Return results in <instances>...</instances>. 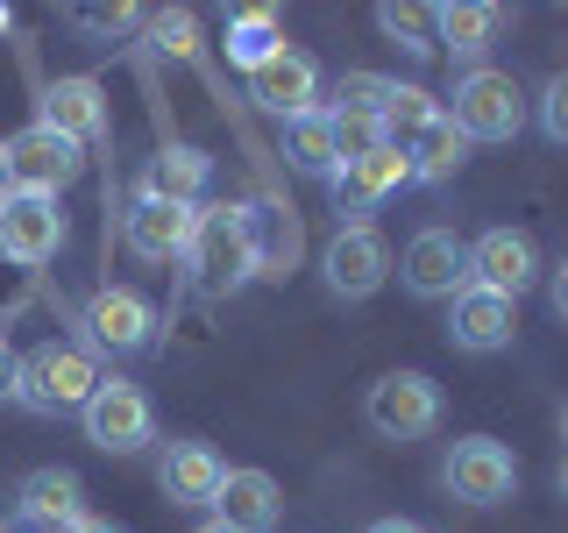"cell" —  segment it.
I'll list each match as a JSON object with an SVG mask.
<instances>
[{
	"instance_id": "ab89813d",
	"label": "cell",
	"mask_w": 568,
	"mask_h": 533,
	"mask_svg": "<svg viewBox=\"0 0 568 533\" xmlns=\"http://www.w3.org/2000/svg\"><path fill=\"white\" fill-rule=\"evenodd\" d=\"M561 497H568V462H561Z\"/></svg>"
},
{
	"instance_id": "5b68a950",
	"label": "cell",
	"mask_w": 568,
	"mask_h": 533,
	"mask_svg": "<svg viewBox=\"0 0 568 533\" xmlns=\"http://www.w3.org/2000/svg\"><path fill=\"white\" fill-rule=\"evenodd\" d=\"M363 420L384 441H426L440 426V384L426 370H384L363 399Z\"/></svg>"
},
{
	"instance_id": "8fae6325",
	"label": "cell",
	"mask_w": 568,
	"mask_h": 533,
	"mask_svg": "<svg viewBox=\"0 0 568 533\" xmlns=\"http://www.w3.org/2000/svg\"><path fill=\"white\" fill-rule=\"evenodd\" d=\"M320 278H327L334 299H369V292H384V278H390V249H384V235H377L369 221L334 228L327 257H320Z\"/></svg>"
},
{
	"instance_id": "e0dca14e",
	"label": "cell",
	"mask_w": 568,
	"mask_h": 533,
	"mask_svg": "<svg viewBox=\"0 0 568 533\" xmlns=\"http://www.w3.org/2000/svg\"><path fill=\"white\" fill-rule=\"evenodd\" d=\"M14 512H22V526L36 533H71L85 520V484H79V470H29L22 476V491H14Z\"/></svg>"
},
{
	"instance_id": "d6986e66",
	"label": "cell",
	"mask_w": 568,
	"mask_h": 533,
	"mask_svg": "<svg viewBox=\"0 0 568 533\" xmlns=\"http://www.w3.org/2000/svg\"><path fill=\"white\" fill-rule=\"evenodd\" d=\"M36 121H43V129H58V135H71L79 150H85V142H100V135H106V100H100V79L71 71V79L43 86V107H36Z\"/></svg>"
},
{
	"instance_id": "52a82bcc",
	"label": "cell",
	"mask_w": 568,
	"mask_h": 533,
	"mask_svg": "<svg viewBox=\"0 0 568 533\" xmlns=\"http://www.w3.org/2000/svg\"><path fill=\"white\" fill-rule=\"evenodd\" d=\"M440 484H448L462 505H505V497L519 491V455L490 434H462L448 449V462H440Z\"/></svg>"
},
{
	"instance_id": "74e56055",
	"label": "cell",
	"mask_w": 568,
	"mask_h": 533,
	"mask_svg": "<svg viewBox=\"0 0 568 533\" xmlns=\"http://www.w3.org/2000/svg\"><path fill=\"white\" fill-rule=\"evenodd\" d=\"M8 192H14L8 185V135H0V200H8Z\"/></svg>"
},
{
	"instance_id": "8d00e7d4",
	"label": "cell",
	"mask_w": 568,
	"mask_h": 533,
	"mask_svg": "<svg viewBox=\"0 0 568 533\" xmlns=\"http://www.w3.org/2000/svg\"><path fill=\"white\" fill-rule=\"evenodd\" d=\"M369 533H419V526H413V520H377Z\"/></svg>"
},
{
	"instance_id": "ac0fdd59",
	"label": "cell",
	"mask_w": 568,
	"mask_h": 533,
	"mask_svg": "<svg viewBox=\"0 0 568 533\" xmlns=\"http://www.w3.org/2000/svg\"><path fill=\"white\" fill-rule=\"evenodd\" d=\"M227 484V462L213 455V441H171L164 462H156V491L171 505H213Z\"/></svg>"
},
{
	"instance_id": "60d3db41",
	"label": "cell",
	"mask_w": 568,
	"mask_h": 533,
	"mask_svg": "<svg viewBox=\"0 0 568 533\" xmlns=\"http://www.w3.org/2000/svg\"><path fill=\"white\" fill-rule=\"evenodd\" d=\"M561 441H568V405H561Z\"/></svg>"
},
{
	"instance_id": "1f68e13d",
	"label": "cell",
	"mask_w": 568,
	"mask_h": 533,
	"mask_svg": "<svg viewBox=\"0 0 568 533\" xmlns=\"http://www.w3.org/2000/svg\"><path fill=\"white\" fill-rule=\"evenodd\" d=\"M150 36H156V50H164V58H192V14L185 8H164V14H150Z\"/></svg>"
},
{
	"instance_id": "3957f363",
	"label": "cell",
	"mask_w": 568,
	"mask_h": 533,
	"mask_svg": "<svg viewBox=\"0 0 568 533\" xmlns=\"http://www.w3.org/2000/svg\"><path fill=\"white\" fill-rule=\"evenodd\" d=\"M185 263H192V284H200L206 299L242 292V284L256 278V263H248V235H242V207H227V200L200 207V228H192Z\"/></svg>"
},
{
	"instance_id": "4dcf8cb0",
	"label": "cell",
	"mask_w": 568,
	"mask_h": 533,
	"mask_svg": "<svg viewBox=\"0 0 568 533\" xmlns=\"http://www.w3.org/2000/svg\"><path fill=\"white\" fill-rule=\"evenodd\" d=\"M532 114H540V135L555 142V150H568V71H555V79L540 86V107H532Z\"/></svg>"
},
{
	"instance_id": "7402d4cb",
	"label": "cell",
	"mask_w": 568,
	"mask_h": 533,
	"mask_svg": "<svg viewBox=\"0 0 568 533\" xmlns=\"http://www.w3.org/2000/svg\"><path fill=\"white\" fill-rule=\"evenodd\" d=\"M426 22H434V43L448 50L462 64H484V50L497 43V29H505V8H484V0H448V8H426Z\"/></svg>"
},
{
	"instance_id": "7c38bea8",
	"label": "cell",
	"mask_w": 568,
	"mask_h": 533,
	"mask_svg": "<svg viewBox=\"0 0 568 533\" xmlns=\"http://www.w3.org/2000/svg\"><path fill=\"white\" fill-rule=\"evenodd\" d=\"M192 228H200V207L150 200V192H135V207L121 213V242H129V257H142V263H185Z\"/></svg>"
},
{
	"instance_id": "30bf717a",
	"label": "cell",
	"mask_w": 568,
	"mask_h": 533,
	"mask_svg": "<svg viewBox=\"0 0 568 533\" xmlns=\"http://www.w3.org/2000/svg\"><path fill=\"white\" fill-rule=\"evenodd\" d=\"M64 249V207L43 200V192H8L0 200V257L22 263V271H43Z\"/></svg>"
},
{
	"instance_id": "6da1fadb",
	"label": "cell",
	"mask_w": 568,
	"mask_h": 533,
	"mask_svg": "<svg viewBox=\"0 0 568 533\" xmlns=\"http://www.w3.org/2000/svg\"><path fill=\"white\" fill-rule=\"evenodd\" d=\"M100 355L85 342H36L22 349V370H14V399L29 405V413L58 420V413H79L85 399L100 391Z\"/></svg>"
},
{
	"instance_id": "f546056e",
	"label": "cell",
	"mask_w": 568,
	"mask_h": 533,
	"mask_svg": "<svg viewBox=\"0 0 568 533\" xmlns=\"http://www.w3.org/2000/svg\"><path fill=\"white\" fill-rule=\"evenodd\" d=\"M369 150H384V129L377 121H355V114H334V171L355 164V157H369ZM327 171V178H334Z\"/></svg>"
},
{
	"instance_id": "9a60e30c",
	"label": "cell",
	"mask_w": 568,
	"mask_h": 533,
	"mask_svg": "<svg viewBox=\"0 0 568 533\" xmlns=\"http://www.w3.org/2000/svg\"><path fill=\"white\" fill-rule=\"evenodd\" d=\"M511 334H519V306L511 299L484 292V284L448 299V342L462 355H497V349H511Z\"/></svg>"
},
{
	"instance_id": "f35d334b",
	"label": "cell",
	"mask_w": 568,
	"mask_h": 533,
	"mask_svg": "<svg viewBox=\"0 0 568 533\" xmlns=\"http://www.w3.org/2000/svg\"><path fill=\"white\" fill-rule=\"evenodd\" d=\"M200 533H227V526H221V520H206V526H200Z\"/></svg>"
},
{
	"instance_id": "2e32d148",
	"label": "cell",
	"mask_w": 568,
	"mask_h": 533,
	"mask_svg": "<svg viewBox=\"0 0 568 533\" xmlns=\"http://www.w3.org/2000/svg\"><path fill=\"white\" fill-rule=\"evenodd\" d=\"M248 100H256L263 114H277V121H298L306 107H320V64L306 50H277L271 64L248 71Z\"/></svg>"
},
{
	"instance_id": "cb8c5ba5",
	"label": "cell",
	"mask_w": 568,
	"mask_h": 533,
	"mask_svg": "<svg viewBox=\"0 0 568 533\" xmlns=\"http://www.w3.org/2000/svg\"><path fill=\"white\" fill-rule=\"evenodd\" d=\"M405 164H413V185H448V178L469 164V135H462L448 114H434L419 129V142L405 150Z\"/></svg>"
},
{
	"instance_id": "f1b7e54d",
	"label": "cell",
	"mask_w": 568,
	"mask_h": 533,
	"mask_svg": "<svg viewBox=\"0 0 568 533\" xmlns=\"http://www.w3.org/2000/svg\"><path fill=\"white\" fill-rule=\"evenodd\" d=\"M377 29H384L398 50H413V58H426V50H434V22H426V8H398V0H384V8H377Z\"/></svg>"
},
{
	"instance_id": "d590c367",
	"label": "cell",
	"mask_w": 568,
	"mask_h": 533,
	"mask_svg": "<svg viewBox=\"0 0 568 533\" xmlns=\"http://www.w3.org/2000/svg\"><path fill=\"white\" fill-rule=\"evenodd\" d=\"M71 533H129V526H114V520H93V512H85V520L71 526Z\"/></svg>"
},
{
	"instance_id": "7bdbcfd3",
	"label": "cell",
	"mask_w": 568,
	"mask_h": 533,
	"mask_svg": "<svg viewBox=\"0 0 568 533\" xmlns=\"http://www.w3.org/2000/svg\"><path fill=\"white\" fill-rule=\"evenodd\" d=\"M0 533H8V526H0Z\"/></svg>"
},
{
	"instance_id": "ba28073f",
	"label": "cell",
	"mask_w": 568,
	"mask_h": 533,
	"mask_svg": "<svg viewBox=\"0 0 568 533\" xmlns=\"http://www.w3.org/2000/svg\"><path fill=\"white\" fill-rule=\"evenodd\" d=\"M398 284L413 299L469 292V242H462L455 228H419V235L405 242V257H398Z\"/></svg>"
},
{
	"instance_id": "603a6c76",
	"label": "cell",
	"mask_w": 568,
	"mask_h": 533,
	"mask_svg": "<svg viewBox=\"0 0 568 533\" xmlns=\"http://www.w3.org/2000/svg\"><path fill=\"white\" fill-rule=\"evenodd\" d=\"M206 178H213V157H206V150H192V142H171V150H156V157H150V171H142V192H150V200L200 207Z\"/></svg>"
},
{
	"instance_id": "8992f818",
	"label": "cell",
	"mask_w": 568,
	"mask_h": 533,
	"mask_svg": "<svg viewBox=\"0 0 568 533\" xmlns=\"http://www.w3.org/2000/svg\"><path fill=\"white\" fill-rule=\"evenodd\" d=\"M85 178V150L43 121H29L22 135H8V185L14 192H43V200H64Z\"/></svg>"
},
{
	"instance_id": "b9f144b4",
	"label": "cell",
	"mask_w": 568,
	"mask_h": 533,
	"mask_svg": "<svg viewBox=\"0 0 568 533\" xmlns=\"http://www.w3.org/2000/svg\"><path fill=\"white\" fill-rule=\"evenodd\" d=\"M8 22H14V14H8V8H0V29H8Z\"/></svg>"
},
{
	"instance_id": "7a4b0ae2",
	"label": "cell",
	"mask_w": 568,
	"mask_h": 533,
	"mask_svg": "<svg viewBox=\"0 0 568 533\" xmlns=\"http://www.w3.org/2000/svg\"><path fill=\"white\" fill-rule=\"evenodd\" d=\"M448 100L455 107H440V114H448L469 142H519V129H526V93H519V79L497 71V64L462 71Z\"/></svg>"
},
{
	"instance_id": "d6a6232c",
	"label": "cell",
	"mask_w": 568,
	"mask_h": 533,
	"mask_svg": "<svg viewBox=\"0 0 568 533\" xmlns=\"http://www.w3.org/2000/svg\"><path fill=\"white\" fill-rule=\"evenodd\" d=\"M71 22H79V29H100V36H121V29H135L142 14L135 8H71Z\"/></svg>"
},
{
	"instance_id": "d4e9b609",
	"label": "cell",
	"mask_w": 568,
	"mask_h": 533,
	"mask_svg": "<svg viewBox=\"0 0 568 533\" xmlns=\"http://www.w3.org/2000/svg\"><path fill=\"white\" fill-rule=\"evenodd\" d=\"M277 50H284V14L277 8H235L227 14V58H235L242 71L271 64Z\"/></svg>"
},
{
	"instance_id": "ffe728a7",
	"label": "cell",
	"mask_w": 568,
	"mask_h": 533,
	"mask_svg": "<svg viewBox=\"0 0 568 533\" xmlns=\"http://www.w3.org/2000/svg\"><path fill=\"white\" fill-rule=\"evenodd\" d=\"M213 520L227 533H271L284 520V491L271 470H227L221 497H213Z\"/></svg>"
},
{
	"instance_id": "44dd1931",
	"label": "cell",
	"mask_w": 568,
	"mask_h": 533,
	"mask_svg": "<svg viewBox=\"0 0 568 533\" xmlns=\"http://www.w3.org/2000/svg\"><path fill=\"white\" fill-rule=\"evenodd\" d=\"M398 185H413V164H405L398 150H369V157H355V164H342L327 178V192H334L342 213H369L377 200H390Z\"/></svg>"
},
{
	"instance_id": "277c9868",
	"label": "cell",
	"mask_w": 568,
	"mask_h": 533,
	"mask_svg": "<svg viewBox=\"0 0 568 533\" xmlns=\"http://www.w3.org/2000/svg\"><path fill=\"white\" fill-rule=\"evenodd\" d=\"M79 426L100 455H142L156 441V413H150V391L129 378H100V391L79 405Z\"/></svg>"
},
{
	"instance_id": "4fadbf2b",
	"label": "cell",
	"mask_w": 568,
	"mask_h": 533,
	"mask_svg": "<svg viewBox=\"0 0 568 533\" xmlns=\"http://www.w3.org/2000/svg\"><path fill=\"white\" fill-rule=\"evenodd\" d=\"M85 334H93V349H114V355H135L156 342V306L129 284H100L93 299H85Z\"/></svg>"
},
{
	"instance_id": "4316f807",
	"label": "cell",
	"mask_w": 568,
	"mask_h": 533,
	"mask_svg": "<svg viewBox=\"0 0 568 533\" xmlns=\"http://www.w3.org/2000/svg\"><path fill=\"white\" fill-rule=\"evenodd\" d=\"M434 114H440V100L426 93V86H390V107H384V121H377V129H384V150H398V157H405Z\"/></svg>"
},
{
	"instance_id": "836d02e7",
	"label": "cell",
	"mask_w": 568,
	"mask_h": 533,
	"mask_svg": "<svg viewBox=\"0 0 568 533\" xmlns=\"http://www.w3.org/2000/svg\"><path fill=\"white\" fill-rule=\"evenodd\" d=\"M547 306H555V320L568 328V257L555 263V278H547Z\"/></svg>"
},
{
	"instance_id": "83f0119b",
	"label": "cell",
	"mask_w": 568,
	"mask_h": 533,
	"mask_svg": "<svg viewBox=\"0 0 568 533\" xmlns=\"http://www.w3.org/2000/svg\"><path fill=\"white\" fill-rule=\"evenodd\" d=\"M390 86H398V79H384V71H342V86H334L327 114H355V121H384V107H390Z\"/></svg>"
},
{
	"instance_id": "5bb4252c",
	"label": "cell",
	"mask_w": 568,
	"mask_h": 533,
	"mask_svg": "<svg viewBox=\"0 0 568 533\" xmlns=\"http://www.w3.org/2000/svg\"><path fill=\"white\" fill-rule=\"evenodd\" d=\"M242 235H248V263L256 278H292L298 257H306V228L284 200H248L242 207Z\"/></svg>"
},
{
	"instance_id": "9c48e42d",
	"label": "cell",
	"mask_w": 568,
	"mask_h": 533,
	"mask_svg": "<svg viewBox=\"0 0 568 533\" xmlns=\"http://www.w3.org/2000/svg\"><path fill=\"white\" fill-rule=\"evenodd\" d=\"M469 284H484V292L519 306L532 284H540V249H532L526 228H484L469 242Z\"/></svg>"
},
{
	"instance_id": "e575fe53",
	"label": "cell",
	"mask_w": 568,
	"mask_h": 533,
	"mask_svg": "<svg viewBox=\"0 0 568 533\" xmlns=\"http://www.w3.org/2000/svg\"><path fill=\"white\" fill-rule=\"evenodd\" d=\"M14 370H22V355H14V342L0 334V405L14 399Z\"/></svg>"
},
{
	"instance_id": "484cf974",
	"label": "cell",
	"mask_w": 568,
	"mask_h": 533,
	"mask_svg": "<svg viewBox=\"0 0 568 533\" xmlns=\"http://www.w3.org/2000/svg\"><path fill=\"white\" fill-rule=\"evenodd\" d=\"M284 157H292V171H306V178L334 171V114H327V100L306 107L298 121H284Z\"/></svg>"
}]
</instances>
